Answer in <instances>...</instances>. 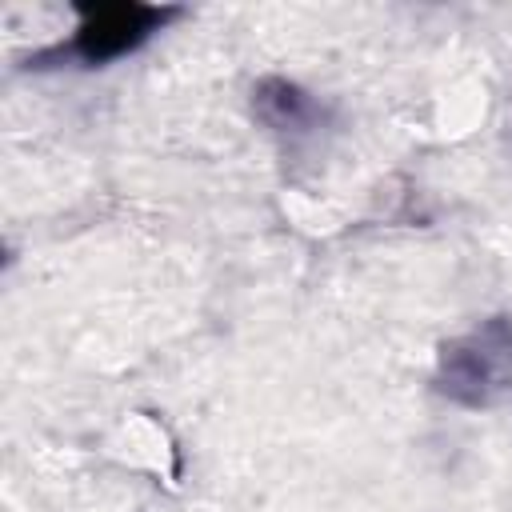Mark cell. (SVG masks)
<instances>
[{"instance_id":"obj_2","label":"cell","mask_w":512,"mask_h":512,"mask_svg":"<svg viewBox=\"0 0 512 512\" xmlns=\"http://www.w3.org/2000/svg\"><path fill=\"white\" fill-rule=\"evenodd\" d=\"M172 16L176 8H156V4H84L72 40L48 52L44 60H80L88 68L112 64L132 48H140Z\"/></svg>"},{"instance_id":"obj_1","label":"cell","mask_w":512,"mask_h":512,"mask_svg":"<svg viewBox=\"0 0 512 512\" xmlns=\"http://www.w3.org/2000/svg\"><path fill=\"white\" fill-rule=\"evenodd\" d=\"M436 392L460 408H488L512 392V320L492 316L436 356Z\"/></svg>"},{"instance_id":"obj_3","label":"cell","mask_w":512,"mask_h":512,"mask_svg":"<svg viewBox=\"0 0 512 512\" xmlns=\"http://www.w3.org/2000/svg\"><path fill=\"white\" fill-rule=\"evenodd\" d=\"M252 112L272 132H308L320 120V104L284 76H264L252 88Z\"/></svg>"}]
</instances>
